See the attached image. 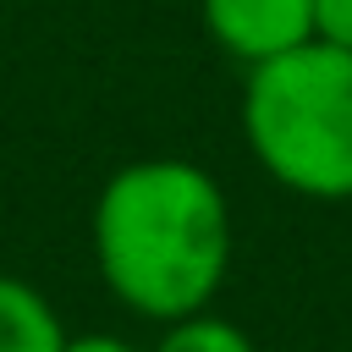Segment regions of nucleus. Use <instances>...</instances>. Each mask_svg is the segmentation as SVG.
<instances>
[{
	"instance_id": "obj_1",
	"label": "nucleus",
	"mask_w": 352,
	"mask_h": 352,
	"mask_svg": "<svg viewBox=\"0 0 352 352\" xmlns=\"http://www.w3.org/2000/svg\"><path fill=\"white\" fill-rule=\"evenodd\" d=\"M94 258L104 286L143 319L198 314L231 264V209L192 160H132L94 204Z\"/></svg>"
},
{
	"instance_id": "obj_7",
	"label": "nucleus",
	"mask_w": 352,
	"mask_h": 352,
	"mask_svg": "<svg viewBox=\"0 0 352 352\" xmlns=\"http://www.w3.org/2000/svg\"><path fill=\"white\" fill-rule=\"evenodd\" d=\"M60 352H138V346H126V341H116V336L88 330V336H66V341H60Z\"/></svg>"
},
{
	"instance_id": "obj_4",
	"label": "nucleus",
	"mask_w": 352,
	"mask_h": 352,
	"mask_svg": "<svg viewBox=\"0 0 352 352\" xmlns=\"http://www.w3.org/2000/svg\"><path fill=\"white\" fill-rule=\"evenodd\" d=\"M66 330L55 308L16 275H0V352H60Z\"/></svg>"
},
{
	"instance_id": "obj_3",
	"label": "nucleus",
	"mask_w": 352,
	"mask_h": 352,
	"mask_svg": "<svg viewBox=\"0 0 352 352\" xmlns=\"http://www.w3.org/2000/svg\"><path fill=\"white\" fill-rule=\"evenodd\" d=\"M198 6L214 44L242 66H258L314 38V0H198Z\"/></svg>"
},
{
	"instance_id": "obj_6",
	"label": "nucleus",
	"mask_w": 352,
	"mask_h": 352,
	"mask_svg": "<svg viewBox=\"0 0 352 352\" xmlns=\"http://www.w3.org/2000/svg\"><path fill=\"white\" fill-rule=\"evenodd\" d=\"M314 38L352 50V0H314Z\"/></svg>"
},
{
	"instance_id": "obj_5",
	"label": "nucleus",
	"mask_w": 352,
	"mask_h": 352,
	"mask_svg": "<svg viewBox=\"0 0 352 352\" xmlns=\"http://www.w3.org/2000/svg\"><path fill=\"white\" fill-rule=\"evenodd\" d=\"M154 352H253V341L231 324V319H214V314H182L170 319V330L160 336Z\"/></svg>"
},
{
	"instance_id": "obj_2",
	"label": "nucleus",
	"mask_w": 352,
	"mask_h": 352,
	"mask_svg": "<svg viewBox=\"0 0 352 352\" xmlns=\"http://www.w3.org/2000/svg\"><path fill=\"white\" fill-rule=\"evenodd\" d=\"M242 132L280 187L352 198V50L308 38L248 66Z\"/></svg>"
}]
</instances>
